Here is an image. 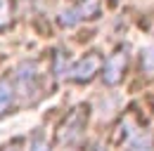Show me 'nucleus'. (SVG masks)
I'll use <instances>...</instances> for the list:
<instances>
[{
	"label": "nucleus",
	"instance_id": "1",
	"mask_svg": "<svg viewBox=\"0 0 154 151\" xmlns=\"http://www.w3.org/2000/svg\"><path fill=\"white\" fill-rule=\"evenodd\" d=\"M126 64H128V55H126V50L114 52L112 57H107V61H104V66H102V80H104L107 85L119 83L121 76H123V71H126Z\"/></svg>",
	"mask_w": 154,
	"mask_h": 151
},
{
	"label": "nucleus",
	"instance_id": "2",
	"mask_svg": "<svg viewBox=\"0 0 154 151\" xmlns=\"http://www.w3.org/2000/svg\"><path fill=\"white\" fill-rule=\"evenodd\" d=\"M97 10H100L97 0H83L81 5L71 7V10H66V12H62V14H59V21H62L64 26H74V24L83 21V19L93 17V14H95Z\"/></svg>",
	"mask_w": 154,
	"mask_h": 151
},
{
	"label": "nucleus",
	"instance_id": "3",
	"mask_svg": "<svg viewBox=\"0 0 154 151\" xmlns=\"http://www.w3.org/2000/svg\"><path fill=\"white\" fill-rule=\"evenodd\" d=\"M97 69H100V57L88 55V57H83L76 66H71V78L76 83H85V80H90L97 73Z\"/></svg>",
	"mask_w": 154,
	"mask_h": 151
},
{
	"label": "nucleus",
	"instance_id": "4",
	"mask_svg": "<svg viewBox=\"0 0 154 151\" xmlns=\"http://www.w3.org/2000/svg\"><path fill=\"white\" fill-rule=\"evenodd\" d=\"M14 104V87L10 80H0V116L7 113Z\"/></svg>",
	"mask_w": 154,
	"mask_h": 151
},
{
	"label": "nucleus",
	"instance_id": "5",
	"mask_svg": "<svg viewBox=\"0 0 154 151\" xmlns=\"http://www.w3.org/2000/svg\"><path fill=\"white\" fill-rule=\"evenodd\" d=\"M128 151H154V142L149 135H140V137H133Z\"/></svg>",
	"mask_w": 154,
	"mask_h": 151
},
{
	"label": "nucleus",
	"instance_id": "6",
	"mask_svg": "<svg viewBox=\"0 0 154 151\" xmlns=\"http://www.w3.org/2000/svg\"><path fill=\"white\" fill-rule=\"evenodd\" d=\"M142 64H145V69L147 71H154V45L145 52V57H142Z\"/></svg>",
	"mask_w": 154,
	"mask_h": 151
},
{
	"label": "nucleus",
	"instance_id": "7",
	"mask_svg": "<svg viewBox=\"0 0 154 151\" xmlns=\"http://www.w3.org/2000/svg\"><path fill=\"white\" fill-rule=\"evenodd\" d=\"M29 151H50V149H48V144H45V142H43L40 137H36V139L31 142V147H29Z\"/></svg>",
	"mask_w": 154,
	"mask_h": 151
},
{
	"label": "nucleus",
	"instance_id": "8",
	"mask_svg": "<svg viewBox=\"0 0 154 151\" xmlns=\"http://www.w3.org/2000/svg\"><path fill=\"white\" fill-rule=\"evenodd\" d=\"M7 21V2L5 0H0V26Z\"/></svg>",
	"mask_w": 154,
	"mask_h": 151
}]
</instances>
